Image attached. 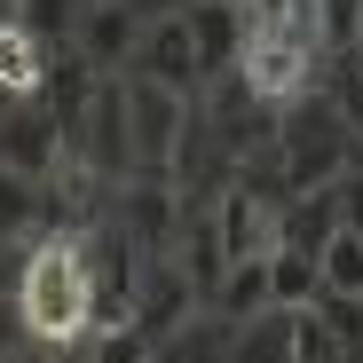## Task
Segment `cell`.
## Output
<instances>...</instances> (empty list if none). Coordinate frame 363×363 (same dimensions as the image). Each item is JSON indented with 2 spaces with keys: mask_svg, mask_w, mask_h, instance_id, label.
I'll return each mask as SVG.
<instances>
[{
  "mask_svg": "<svg viewBox=\"0 0 363 363\" xmlns=\"http://www.w3.org/2000/svg\"><path fill=\"white\" fill-rule=\"evenodd\" d=\"M9 292L24 308L32 347H48V355L87 347L95 316H103V292H95V269H87V245H79V221H48V237H24V261H16Z\"/></svg>",
  "mask_w": 363,
  "mask_h": 363,
  "instance_id": "6da1fadb",
  "label": "cell"
},
{
  "mask_svg": "<svg viewBox=\"0 0 363 363\" xmlns=\"http://www.w3.org/2000/svg\"><path fill=\"white\" fill-rule=\"evenodd\" d=\"M277 150H284V182L292 190H324L355 166V118L340 111V95H300L277 111Z\"/></svg>",
  "mask_w": 363,
  "mask_h": 363,
  "instance_id": "7a4b0ae2",
  "label": "cell"
},
{
  "mask_svg": "<svg viewBox=\"0 0 363 363\" xmlns=\"http://www.w3.org/2000/svg\"><path fill=\"white\" fill-rule=\"evenodd\" d=\"M237 79H245V95H253L261 111H284V103H300V95L324 79V40L253 16V24H245V48H237Z\"/></svg>",
  "mask_w": 363,
  "mask_h": 363,
  "instance_id": "3957f363",
  "label": "cell"
},
{
  "mask_svg": "<svg viewBox=\"0 0 363 363\" xmlns=\"http://www.w3.org/2000/svg\"><path fill=\"white\" fill-rule=\"evenodd\" d=\"M127 111H135V174H174L182 150H190L198 103L182 95V87H166V79L127 72Z\"/></svg>",
  "mask_w": 363,
  "mask_h": 363,
  "instance_id": "277c9868",
  "label": "cell"
},
{
  "mask_svg": "<svg viewBox=\"0 0 363 363\" xmlns=\"http://www.w3.org/2000/svg\"><path fill=\"white\" fill-rule=\"evenodd\" d=\"M72 150H79L103 182H127V174H135V111H127V72H103V79H95L87 127L72 135Z\"/></svg>",
  "mask_w": 363,
  "mask_h": 363,
  "instance_id": "5b68a950",
  "label": "cell"
},
{
  "mask_svg": "<svg viewBox=\"0 0 363 363\" xmlns=\"http://www.w3.org/2000/svg\"><path fill=\"white\" fill-rule=\"evenodd\" d=\"M182 182L174 174H127V190H118V229L135 237L143 261H166L182 245Z\"/></svg>",
  "mask_w": 363,
  "mask_h": 363,
  "instance_id": "8992f818",
  "label": "cell"
},
{
  "mask_svg": "<svg viewBox=\"0 0 363 363\" xmlns=\"http://www.w3.org/2000/svg\"><path fill=\"white\" fill-rule=\"evenodd\" d=\"M64 158H72V135L55 127V111H48L40 95H9V103H0V166L48 182Z\"/></svg>",
  "mask_w": 363,
  "mask_h": 363,
  "instance_id": "52a82bcc",
  "label": "cell"
},
{
  "mask_svg": "<svg viewBox=\"0 0 363 363\" xmlns=\"http://www.w3.org/2000/svg\"><path fill=\"white\" fill-rule=\"evenodd\" d=\"M158 9L150 0H79V24H72V48L87 55L95 72H127L135 48H143V24Z\"/></svg>",
  "mask_w": 363,
  "mask_h": 363,
  "instance_id": "ba28073f",
  "label": "cell"
},
{
  "mask_svg": "<svg viewBox=\"0 0 363 363\" xmlns=\"http://www.w3.org/2000/svg\"><path fill=\"white\" fill-rule=\"evenodd\" d=\"M127 72L166 79V87H182V95H198V87H206V55H198V32H190V9H158V16L143 24V48H135Z\"/></svg>",
  "mask_w": 363,
  "mask_h": 363,
  "instance_id": "9c48e42d",
  "label": "cell"
},
{
  "mask_svg": "<svg viewBox=\"0 0 363 363\" xmlns=\"http://www.w3.org/2000/svg\"><path fill=\"white\" fill-rule=\"evenodd\" d=\"M213 229H221L229 261L277 253V206H269L261 190H245V182H221V190H213Z\"/></svg>",
  "mask_w": 363,
  "mask_h": 363,
  "instance_id": "30bf717a",
  "label": "cell"
},
{
  "mask_svg": "<svg viewBox=\"0 0 363 363\" xmlns=\"http://www.w3.org/2000/svg\"><path fill=\"white\" fill-rule=\"evenodd\" d=\"M48 64H55L48 32L24 24L16 9H0V103H9V95H40L48 87Z\"/></svg>",
  "mask_w": 363,
  "mask_h": 363,
  "instance_id": "8fae6325",
  "label": "cell"
},
{
  "mask_svg": "<svg viewBox=\"0 0 363 363\" xmlns=\"http://www.w3.org/2000/svg\"><path fill=\"white\" fill-rule=\"evenodd\" d=\"M245 24H253L245 0H190V32H198V55H206V79H213L221 64H237Z\"/></svg>",
  "mask_w": 363,
  "mask_h": 363,
  "instance_id": "7c38bea8",
  "label": "cell"
},
{
  "mask_svg": "<svg viewBox=\"0 0 363 363\" xmlns=\"http://www.w3.org/2000/svg\"><path fill=\"white\" fill-rule=\"evenodd\" d=\"M292 340H300V308H261L245 324H229V363H292Z\"/></svg>",
  "mask_w": 363,
  "mask_h": 363,
  "instance_id": "4fadbf2b",
  "label": "cell"
},
{
  "mask_svg": "<svg viewBox=\"0 0 363 363\" xmlns=\"http://www.w3.org/2000/svg\"><path fill=\"white\" fill-rule=\"evenodd\" d=\"M40 221H48V182L0 166V237H32Z\"/></svg>",
  "mask_w": 363,
  "mask_h": 363,
  "instance_id": "5bb4252c",
  "label": "cell"
},
{
  "mask_svg": "<svg viewBox=\"0 0 363 363\" xmlns=\"http://www.w3.org/2000/svg\"><path fill=\"white\" fill-rule=\"evenodd\" d=\"M261 308H277V292H269V253H261V261H237L229 284H221V300H213L221 324H245V316H261Z\"/></svg>",
  "mask_w": 363,
  "mask_h": 363,
  "instance_id": "9a60e30c",
  "label": "cell"
},
{
  "mask_svg": "<svg viewBox=\"0 0 363 363\" xmlns=\"http://www.w3.org/2000/svg\"><path fill=\"white\" fill-rule=\"evenodd\" d=\"M269 292L284 300V308H308V300L324 292V277H316V253H300V245H277V253H269Z\"/></svg>",
  "mask_w": 363,
  "mask_h": 363,
  "instance_id": "2e32d148",
  "label": "cell"
},
{
  "mask_svg": "<svg viewBox=\"0 0 363 363\" xmlns=\"http://www.w3.org/2000/svg\"><path fill=\"white\" fill-rule=\"evenodd\" d=\"M316 277H324V292H355V300H363V237H355L347 221L332 229V245L316 253Z\"/></svg>",
  "mask_w": 363,
  "mask_h": 363,
  "instance_id": "e0dca14e",
  "label": "cell"
},
{
  "mask_svg": "<svg viewBox=\"0 0 363 363\" xmlns=\"http://www.w3.org/2000/svg\"><path fill=\"white\" fill-rule=\"evenodd\" d=\"M87 363H158V340H150L143 324L118 316L111 332H95V340H87Z\"/></svg>",
  "mask_w": 363,
  "mask_h": 363,
  "instance_id": "ac0fdd59",
  "label": "cell"
},
{
  "mask_svg": "<svg viewBox=\"0 0 363 363\" xmlns=\"http://www.w3.org/2000/svg\"><path fill=\"white\" fill-rule=\"evenodd\" d=\"M292 363H355L347 355V340L316 316V300H308V308H300V340H292Z\"/></svg>",
  "mask_w": 363,
  "mask_h": 363,
  "instance_id": "d6986e66",
  "label": "cell"
},
{
  "mask_svg": "<svg viewBox=\"0 0 363 363\" xmlns=\"http://www.w3.org/2000/svg\"><path fill=\"white\" fill-rule=\"evenodd\" d=\"M253 16H261V24H284V32L324 40V0H253Z\"/></svg>",
  "mask_w": 363,
  "mask_h": 363,
  "instance_id": "ffe728a7",
  "label": "cell"
},
{
  "mask_svg": "<svg viewBox=\"0 0 363 363\" xmlns=\"http://www.w3.org/2000/svg\"><path fill=\"white\" fill-rule=\"evenodd\" d=\"M24 340H32V332H24V308H16V292H0V355L16 363V355H24Z\"/></svg>",
  "mask_w": 363,
  "mask_h": 363,
  "instance_id": "44dd1931",
  "label": "cell"
},
{
  "mask_svg": "<svg viewBox=\"0 0 363 363\" xmlns=\"http://www.w3.org/2000/svg\"><path fill=\"white\" fill-rule=\"evenodd\" d=\"M340 221L363 237V166H347V174H340Z\"/></svg>",
  "mask_w": 363,
  "mask_h": 363,
  "instance_id": "7402d4cb",
  "label": "cell"
},
{
  "mask_svg": "<svg viewBox=\"0 0 363 363\" xmlns=\"http://www.w3.org/2000/svg\"><path fill=\"white\" fill-rule=\"evenodd\" d=\"M245 9H253V0H245Z\"/></svg>",
  "mask_w": 363,
  "mask_h": 363,
  "instance_id": "603a6c76",
  "label": "cell"
}]
</instances>
